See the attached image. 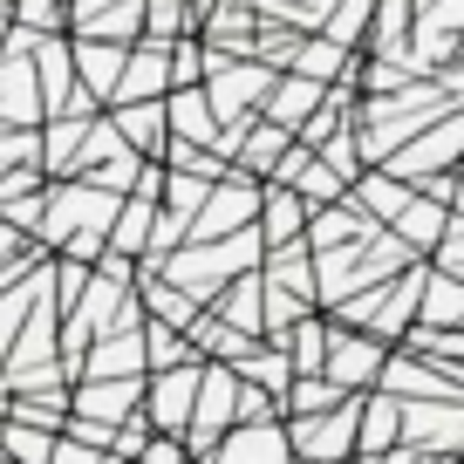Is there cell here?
<instances>
[{
	"instance_id": "obj_13",
	"label": "cell",
	"mask_w": 464,
	"mask_h": 464,
	"mask_svg": "<svg viewBox=\"0 0 464 464\" xmlns=\"http://www.w3.org/2000/svg\"><path fill=\"white\" fill-rule=\"evenodd\" d=\"M423 321H464V287L437 280V287H430V301H423Z\"/></svg>"
},
{
	"instance_id": "obj_8",
	"label": "cell",
	"mask_w": 464,
	"mask_h": 464,
	"mask_svg": "<svg viewBox=\"0 0 464 464\" xmlns=\"http://www.w3.org/2000/svg\"><path fill=\"white\" fill-rule=\"evenodd\" d=\"M82 417H89V423H116V417H137V376H123V382L96 376V390H82Z\"/></svg>"
},
{
	"instance_id": "obj_3",
	"label": "cell",
	"mask_w": 464,
	"mask_h": 464,
	"mask_svg": "<svg viewBox=\"0 0 464 464\" xmlns=\"http://www.w3.org/2000/svg\"><path fill=\"white\" fill-rule=\"evenodd\" d=\"M382 362H390V355H382V342L376 334H328V355H321V376L334 382V390H369V382L382 376Z\"/></svg>"
},
{
	"instance_id": "obj_6",
	"label": "cell",
	"mask_w": 464,
	"mask_h": 464,
	"mask_svg": "<svg viewBox=\"0 0 464 464\" xmlns=\"http://www.w3.org/2000/svg\"><path fill=\"white\" fill-rule=\"evenodd\" d=\"M403 437H410L417 450L464 444V410H458V403H403Z\"/></svg>"
},
{
	"instance_id": "obj_17",
	"label": "cell",
	"mask_w": 464,
	"mask_h": 464,
	"mask_svg": "<svg viewBox=\"0 0 464 464\" xmlns=\"http://www.w3.org/2000/svg\"><path fill=\"white\" fill-rule=\"evenodd\" d=\"M307 102H314V89H307V82H287V89L274 96V116H301Z\"/></svg>"
},
{
	"instance_id": "obj_7",
	"label": "cell",
	"mask_w": 464,
	"mask_h": 464,
	"mask_svg": "<svg viewBox=\"0 0 464 464\" xmlns=\"http://www.w3.org/2000/svg\"><path fill=\"white\" fill-rule=\"evenodd\" d=\"M390 444H403V403L382 390V396H369L362 417H355V450L376 458V450H390Z\"/></svg>"
},
{
	"instance_id": "obj_4",
	"label": "cell",
	"mask_w": 464,
	"mask_h": 464,
	"mask_svg": "<svg viewBox=\"0 0 464 464\" xmlns=\"http://www.w3.org/2000/svg\"><path fill=\"white\" fill-rule=\"evenodd\" d=\"M212 464H294V444L280 423H239V430H226L212 444Z\"/></svg>"
},
{
	"instance_id": "obj_2",
	"label": "cell",
	"mask_w": 464,
	"mask_h": 464,
	"mask_svg": "<svg viewBox=\"0 0 464 464\" xmlns=\"http://www.w3.org/2000/svg\"><path fill=\"white\" fill-rule=\"evenodd\" d=\"M239 417V376H232L226 362H205L198 369V396H191V444L198 450H212L218 444V430H226V423Z\"/></svg>"
},
{
	"instance_id": "obj_9",
	"label": "cell",
	"mask_w": 464,
	"mask_h": 464,
	"mask_svg": "<svg viewBox=\"0 0 464 464\" xmlns=\"http://www.w3.org/2000/svg\"><path fill=\"white\" fill-rule=\"evenodd\" d=\"M0 444H7V458H21V464H48V430L42 423H7V437H0Z\"/></svg>"
},
{
	"instance_id": "obj_5",
	"label": "cell",
	"mask_w": 464,
	"mask_h": 464,
	"mask_svg": "<svg viewBox=\"0 0 464 464\" xmlns=\"http://www.w3.org/2000/svg\"><path fill=\"white\" fill-rule=\"evenodd\" d=\"M198 369L205 362H178V376H171V369H164V376L158 382H150V430H185V423H191V396H198Z\"/></svg>"
},
{
	"instance_id": "obj_14",
	"label": "cell",
	"mask_w": 464,
	"mask_h": 464,
	"mask_svg": "<svg viewBox=\"0 0 464 464\" xmlns=\"http://www.w3.org/2000/svg\"><path fill=\"white\" fill-rule=\"evenodd\" d=\"M294 226H301V198H294V191H274V198H266V232L280 239V232H294Z\"/></svg>"
},
{
	"instance_id": "obj_12",
	"label": "cell",
	"mask_w": 464,
	"mask_h": 464,
	"mask_svg": "<svg viewBox=\"0 0 464 464\" xmlns=\"http://www.w3.org/2000/svg\"><path fill=\"white\" fill-rule=\"evenodd\" d=\"M246 212H253V191H246V185H232V191H218V198H212L205 226H239Z\"/></svg>"
},
{
	"instance_id": "obj_15",
	"label": "cell",
	"mask_w": 464,
	"mask_h": 464,
	"mask_svg": "<svg viewBox=\"0 0 464 464\" xmlns=\"http://www.w3.org/2000/svg\"><path fill=\"white\" fill-rule=\"evenodd\" d=\"M48 464H110V458H102V450H89L82 437H69V444H55V450H48Z\"/></svg>"
},
{
	"instance_id": "obj_11",
	"label": "cell",
	"mask_w": 464,
	"mask_h": 464,
	"mask_svg": "<svg viewBox=\"0 0 464 464\" xmlns=\"http://www.w3.org/2000/svg\"><path fill=\"white\" fill-rule=\"evenodd\" d=\"M89 376H137V342H102Z\"/></svg>"
},
{
	"instance_id": "obj_1",
	"label": "cell",
	"mask_w": 464,
	"mask_h": 464,
	"mask_svg": "<svg viewBox=\"0 0 464 464\" xmlns=\"http://www.w3.org/2000/svg\"><path fill=\"white\" fill-rule=\"evenodd\" d=\"M355 417H362V403H334V410H307V417H294V430H287L294 458L342 464L348 450H355Z\"/></svg>"
},
{
	"instance_id": "obj_18",
	"label": "cell",
	"mask_w": 464,
	"mask_h": 464,
	"mask_svg": "<svg viewBox=\"0 0 464 464\" xmlns=\"http://www.w3.org/2000/svg\"><path fill=\"white\" fill-rule=\"evenodd\" d=\"M144 464H185V444H178V437L164 430L158 444H144Z\"/></svg>"
},
{
	"instance_id": "obj_10",
	"label": "cell",
	"mask_w": 464,
	"mask_h": 464,
	"mask_svg": "<svg viewBox=\"0 0 464 464\" xmlns=\"http://www.w3.org/2000/svg\"><path fill=\"white\" fill-rule=\"evenodd\" d=\"M239 362H246V376L260 382L266 396H280V390L294 382V362H287V355H239Z\"/></svg>"
},
{
	"instance_id": "obj_16",
	"label": "cell",
	"mask_w": 464,
	"mask_h": 464,
	"mask_svg": "<svg viewBox=\"0 0 464 464\" xmlns=\"http://www.w3.org/2000/svg\"><path fill=\"white\" fill-rule=\"evenodd\" d=\"M362 198H369V205H376V212H382V218H396V212H403V205H410V191H396V185H369V191H362Z\"/></svg>"
}]
</instances>
